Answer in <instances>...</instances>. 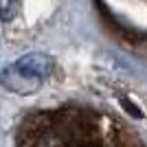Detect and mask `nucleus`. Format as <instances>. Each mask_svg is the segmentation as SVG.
I'll return each mask as SVG.
<instances>
[{
    "instance_id": "obj_1",
    "label": "nucleus",
    "mask_w": 147,
    "mask_h": 147,
    "mask_svg": "<svg viewBox=\"0 0 147 147\" xmlns=\"http://www.w3.org/2000/svg\"><path fill=\"white\" fill-rule=\"evenodd\" d=\"M53 70V59L46 53H29L0 70V84L11 92L31 94Z\"/></svg>"
},
{
    "instance_id": "obj_2",
    "label": "nucleus",
    "mask_w": 147,
    "mask_h": 147,
    "mask_svg": "<svg viewBox=\"0 0 147 147\" xmlns=\"http://www.w3.org/2000/svg\"><path fill=\"white\" fill-rule=\"evenodd\" d=\"M20 9L18 0H0V18L2 20H13Z\"/></svg>"
}]
</instances>
